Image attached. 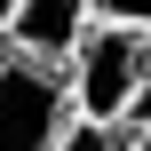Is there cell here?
<instances>
[{"mask_svg":"<svg viewBox=\"0 0 151 151\" xmlns=\"http://www.w3.org/2000/svg\"><path fill=\"white\" fill-rule=\"evenodd\" d=\"M80 32H88V0H16V16H8L0 48L64 72V56L80 48Z\"/></svg>","mask_w":151,"mask_h":151,"instance_id":"3","label":"cell"},{"mask_svg":"<svg viewBox=\"0 0 151 151\" xmlns=\"http://www.w3.org/2000/svg\"><path fill=\"white\" fill-rule=\"evenodd\" d=\"M64 119H72L64 72L0 48V151H56Z\"/></svg>","mask_w":151,"mask_h":151,"instance_id":"2","label":"cell"},{"mask_svg":"<svg viewBox=\"0 0 151 151\" xmlns=\"http://www.w3.org/2000/svg\"><path fill=\"white\" fill-rule=\"evenodd\" d=\"M127 119H64V135H56V151H127Z\"/></svg>","mask_w":151,"mask_h":151,"instance_id":"4","label":"cell"},{"mask_svg":"<svg viewBox=\"0 0 151 151\" xmlns=\"http://www.w3.org/2000/svg\"><path fill=\"white\" fill-rule=\"evenodd\" d=\"M151 88V40L119 24H88L80 48L64 56V96L72 119H127V104Z\"/></svg>","mask_w":151,"mask_h":151,"instance_id":"1","label":"cell"},{"mask_svg":"<svg viewBox=\"0 0 151 151\" xmlns=\"http://www.w3.org/2000/svg\"><path fill=\"white\" fill-rule=\"evenodd\" d=\"M127 151H151V127H135V135H127Z\"/></svg>","mask_w":151,"mask_h":151,"instance_id":"6","label":"cell"},{"mask_svg":"<svg viewBox=\"0 0 151 151\" xmlns=\"http://www.w3.org/2000/svg\"><path fill=\"white\" fill-rule=\"evenodd\" d=\"M8 16H16V0H0V32H8Z\"/></svg>","mask_w":151,"mask_h":151,"instance_id":"7","label":"cell"},{"mask_svg":"<svg viewBox=\"0 0 151 151\" xmlns=\"http://www.w3.org/2000/svg\"><path fill=\"white\" fill-rule=\"evenodd\" d=\"M88 24H119V32L151 40V0H88Z\"/></svg>","mask_w":151,"mask_h":151,"instance_id":"5","label":"cell"}]
</instances>
